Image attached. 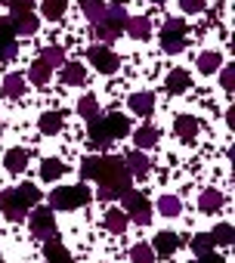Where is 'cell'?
Here are the masks:
<instances>
[{
    "label": "cell",
    "mask_w": 235,
    "mask_h": 263,
    "mask_svg": "<svg viewBox=\"0 0 235 263\" xmlns=\"http://www.w3.org/2000/svg\"><path fill=\"white\" fill-rule=\"evenodd\" d=\"M177 248H180V235H177V232H158V235H155V248H152V251H155L158 257H170Z\"/></svg>",
    "instance_id": "obj_11"
},
{
    "label": "cell",
    "mask_w": 235,
    "mask_h": 263,
    "mask_svg": "<svg viewBox=\"0 0 235 263\" xmlns=\"http://www.w3.org/2000/svg\"><path fill=\"white\" fill-rule=\"evenodd\" d=\"M158 211H161L164 217H177V214L183 211V204H180L177 195H161V198H158Z\"/></svg>",
    "instance_id": "obj_30"
},
{
    "label": "cell",
    "mask_w": 235,
    "mask_h": 263,
    "mask_svg": "<svg viewBox=\"0 0 235 263\" xmlns=\"http://www.w3.org/2000/svg\"><path fill=\"white\" fill-rule=\"evenodd\" d=\"M44 4V16L47 19H62V13H65V7H68V0H41Z\"/></svg>",
    "instance_id": "obj_31"
},
{
    "label": "cell",
    "mask_w": 235,
    "mask_h": 263,
    "mask_svg": "<svg viewBox=\"0 0 235 263\" xmlns=\"http://www.w3.org/2000/svg\"><path fill=\"white\" fill-rule=\"evenodd\" d=\"M192 251H195V254H207V251H213V238H210V232L195 235V238H192Z\"/></svg>",
    "instance_id": "obj_36"
},
{
    "label": "cell",
    "mask_w": 235,
    "mask_h": 263,
    "mask_svg": "<svg viewBox=\"0 0 235 263\" xmlns=\"http://www.w3.org/2000/svg\"><path fill=\"white\" fill-rule=\"evenodd\" d=\"M220 81H223V87H226V90H232V84H235V68H232V65H226Z\"/></svg>",
    "instance_id": "obj_43"
},
{
    "label": "cell",
    "mask_w": 235,
    "mask_h": 263,
    "mask_svg": "<svg viewBox=\"0 0 235 263\" xmlns=\"http://www.w3.org/2000/svg\"><path fill=\"white\" fill-rule=\"evenodd\" d=\"M16 53H19L16 41H10V44H0V65H4V62H10V59H16Z\"/></svg>",
    "instance_id": "obj_39"
},
{
    "label": "cell",
    "mask_w": 235,
    "mask_h": 263,
    "mask_svg": "<svg viewBox=\"0 0 235 263\" xmlns=\"http://www.w3.org/2000/svg\"><path fill=\"white\" fill-rule=\"evenodd\" d=\"M173 127H177V137H180L183 143H192V140L198 137V121H195L192 115H180Z\"/></svg>",
    "instance_id": "obj_13"
},
{
    "label": "cell",
    "mask_w": 235,
    "mask_h": 263,
    "mask_svg": "<svg viewBox=\"0 0 235 263\" xmlns=\"http://www.w3.org/2000/svg\"><path fill=\"white\" fill-rule=\"evenodd\" d=\"M130 174L124 167V158L114 155H99V171H96V183H99V201H114L124 198L130 192Z\"/></svg>",
    "instance_id": "obj_1"
},
{
    "label": "cell",
    "mask_w": 235,
    "mask_h": 263,
    "mask_svg": "<svg viewBox=\"0 0 235 263\" xmlns=\"http://www.w3.org/2000/svg\"><path fill=\"white\" fill-rule=\"evenodd\" d=\"M4 93H7L10 99H19V96L25 93V78H22V74H7V78H4Z\"/></svg>",
    "instance_id": "obj_25"
},
{
    "label": "cell",
    "mask_w": 235,
    "mask_h": 263,
    "mask_svg": "<svg viewBox=\"0 0 235 263\" xmlns=\"http://www.w3.org/2000/svg\"><path fill=\"white\" fill-rule=\"evenodd\" d=\"M81 4V10H84V16L96 25V22H102V16H105V4L102 0H77Z\"/></svg>",
    "instance_id": "obj_23"
},
{
    "label": "cell",
    "mask_w": 235,
    "mask_h": 263,
    "mask_svg": "<svg viewBox=\"0 0 235 263\" xmlns=\"http://www.w3.org/2000/svg\"><path fill=\"white\" fill-rule=\"evenodd\" d=\"M183 13H201L204 10V0H180Z\"/></svg>",
    "instance_id": "obj_42"
},
{
    "label": "cell",
    "mask_w": 235,
    "mask_h": 263,
    "mask_svg": "<svg viewBox=\"0 0 235 263\" xmlns=\"http://www.w3.org/2000/svg\"><path fill=\"white\" fill-rule=\"evenodd\" d=\"M127 19H130V16L124 13V7H114V4H111V7H105V16H102V22H105L108 28H114L118 34H121V31H124V25H127Z\"/></svg>",
    "instance_id": "obj_16"
},
{
    "label": "cell",
    "mask_w": 235,
    "mask_h": 263,
    "mask_svg": "<svg viewBox=\"0 0 235 263\" xmlns=\"http://www.w3.org/2000/svg\"><path fill=\"white\" fill-rule=\"evenodd\" d=\"M124 167H127L130 177H146V174L152 171V161H149V155H146L143 149H136V152H130V155L124 158Z\"/></svg>",
    "instance_id": "obj_9"
},
{
    "label": "cell",
    "mask_w": 235,
    "mask_h": 263,
    "mask_svg": "<svg viewBox=\"0 0 235 263\" xmlns=\"http://www.w3.org/2000/svg\"><path fill=\"white\" fill-rule=\"evenodd\" d=\"M96 37H99L102 44H111V41L118 37V31H114V28H108L105 22H96Z\"/></svg>",
    "instance_id": "obj_38"
},
{
    "label": "cell",
    "mask_w": 235,
    "mask_h": 263,
    "mask_svg": "<svg viewBox=\"0 0 235 263\" xmlns=\"http://www.w3.org/2000/svg\"><path fill=\"white\" fill-rule=\"evenodd\" d=\"M96 171H99V155H87L81 161V177L84 180H96Z\"/></svg>",
    "instance_id": "obj_34"
},
{
    "label": "cell",
    "mask_w": 235,
    "mask_h": 263,
    "mask_svg": "<svg viewBox=\"0 0 235 263\" xmlns=\"http://www.w3.org/2000/svg\"><path fill=\"white\" fill-rule=\"evenodd\" d=\"M130 260H133V263H155V251L140 241V245L130 248Z\"/></svg>",
    "instance_id": "obj_33"
},
{
    "label": "cell",
    "mask_w": 235,
    "mask_h": 263,
    "mask_svg": "<svg viewBox=\"0 0 235 263\" xmlns=\"http://www.w3.org/2000/svg\"><path fill=\"white\" fill-rule=\"evenodd\" d=\"M31 7H34V0H10L13 16H19V13H31Z\"/></svg>",
    "instance_id": "obj_40"
},
{
    "label": "cell",
    "mask_w": 235,
    "mask_h": 263,
    "mask_svg": "<svg viewBox=\"0 0 235 263\" xmlns=\"http://www.w3.org/2000/svg\"><path fill=\"white\" fill-rule=\"evenodd\" d=\"M28 198L22 195V189H7V192H0V211L7 214V220H13V223H19V220H25L28 217Z\"/></svg>",
    "instance_id": "obj_4"
},
{
    "label": "cell",
    "mask_w": 235,
    "mask_h": 263,
    "mask_svg": "<svg viewBox=\"0 0 235 263\" xmlns=\"http://www.w3.org/2000/svg\"><path fill=\"white\" fill-rule=\"evenodd\" d=\"M87 81V68L81 62H65L62 65V84L65 87H81Z\"/></svg>",
    "instance_id": "obj_10"
},
{
    "label": "cell",
    "mask_w": 235,
    "mask_h": 263,
    "mask_svg": "<svg viewBox=\"0 0 235 263\" xmlns=\"http://www.w3.org/2000/svg\"><path fill=\"white\" fill-rule=\"evenodd\" d=\"M111 4H114V7H124V4H127V0H111Z\"/></svg>",
    "instance_id": "obj_45"
},
{
    "label": "cell",
    "mask_w": 235,
    "mask_h": 263,
    "mask_svg": "<svg viewBox=\"0 0 235 263\" xmlns=\"http://www.w3.org/2000/svg\"><path fill=\"white\" fill-rule=\"evenodd\" d=\"M127 134H130V121H127L124 115L111 111V115H105V118H93V121H90L87 140H90L93 149H108L114 140H121V137H127Z\"/></svg>",
    "instance_id": "obj_2"
},
{
    "label": "cell",
    "mask_w": 235,
    "mask_h": 263,
    "mask_svg": "<svg viewBox=\"0 0 235 263\" xmlns=\"http://www.w3.org/2000/svg\"><path fill=\"white\" fill-rule=\"evenodd\" d=\"M133 143H136V149H152L158 143V130L152 124H143L136 134H133Z\"/></svg>",
    "instance_id": "obj_20"
},
{
    "label": "cell",
    "mask_w": 235,
    "mask_h": 263,
    "mask_svg": "<svg viewBox=\"0 0 235 263\" xmlns=\"http://www.w3.org/2000/svg\"><path fill=\"white\" fill-rule=\"evenodd\" d=\"M77 115L81 118H87V121H93V118H99V102H96V96H81L77 99Z\"/></svg>",
    "instance_id": "obj_26"
},
{
    "label": "cell",
    "mask_w": 235,
    "mask_h": 263,
    "mask_svg": "<svg viewBox=\"0 0 235 263\" xmlns=\"http://www.w3.org/2000/svg\"><path fill=\"white\" fill-rule=\"evenodd\" d=\"M155 4H164V0H155Z\"/></svg>",
    "instance_id": "obj_46"
},
{
    "label": "cell",
    "mask_w": 235,
    "mask_h": 263,
    "mask_svg": "<svg viewBox=\"0 0 235 263\" xmlns=\"http://www.w3.org/2000/svg\"><path fill=\"white\" fill-rule=\"evenodd\" d=\"M37 127H41V134H47V137L59 134V130H62V111H44Z\"/></svg>",
    "instance_id": "obj_17"
},
{
    "label": "cell",
    "mask_w": 235,
    "mask_h": 263,
    "mask_svg": "<svg viewBox=\"0 0 235 263\" xmlns=\"http://www.w3.org/2000/svg\"><path fill=\"white\" fill-rule=\"evenodd\" d=\"M19 189H22V195L28 198V204H37V201H41V192H37V186H31V183H22Z\"/></svg>",
    "instance_id": "obj_41"
},
{
    "label": "cell",
    "mask_w": 235,
    "mask_h": 263,
    "mask_svg": "<svg viewBox=\"0 0 235 263\" xmlns=\"http://www.w3.org/2000/svg\"><path fill=\"white\" fill-rule=\"evenodd\" d=\"M198 208H201L204 214H217V211L223 208V195H220L217 189H204L201 198H198Z\"/></svg>",
    "instance_id": "obj_22"
},
{
    "label": "cell",
    "mask_w": 235,
    "mask_h": 263,
    "mask_svg": "<svg viewBox=\"0 0 235 263\" xmlns=\"http://www.w3.org/2000/svg\"><path fill=\"white\" fill-rule=\"evenodd\" d=\"M10 41H16V25L13 19H0V44H10Z\"/></svg>",
    "instance_id": "obj_37"
},
{
    "label": "cell",
    "mask_w": 235,
    "mask_h": 263,
    "mask_svg": "<svg viewBox=\"0 0 235 263\" xmlns=\"http://www.w3.org/2000/svg\"><path fill=\"white\" fill-rule=\"evenodd\" d=\"M50 74H53V68L44 62V59H37V62H31V71H28V78H31V84H37V87H44L47 81H50Z\"/></svg>",
    "instance_id": "obj_24"
},
{
    "label": "cell",
    "mask_w": 235,
    "mask_h": 263,
    "mask_svg": "<svg viewBox=\"0 0 235 263\" xmlns=\"http://www.w3.org/2000/svg\"><path fill=\"white\" fill-rule=\"evenodd\" d=\"M189 84H192V78H189V71H183V68H173V71L167 74V93H186Z\"/></svg>",
    "instance_id": "obj_19"
},
{
    "label": "cell",
    "mask_w": 235,
    "mask_h": 263,
    "mask_svg": "<svg viewBox=\"0 0 235 263\" xmlns=\"http://www.w3.org/2000/svg\"><path fill=\"white\" fill-rule=\"evenodd\" d=\"M62 174H65V164H62L59 158H47V161L41 164V177H44V180H50V183H53V180H59Z\"/></svg>",
    "instance_id": "obj_29"
},
{
    "label": "cell",
    "mask_w": 235,
    "mask_h": 263,
    "mask_svg": "<svg viewBox=\"0 0 235 263\" xmlns=\"http://www.w3.org/2000/svg\"><path fill=\"white\" fill-rule=\"evenodd\" d=\"M124 31H127V34H130L133 41H146V37L152 34V22H149L146 16H133V19H127Z\"/></svg>",
    "instance_id": "obj_14"
},
{
    "label": "cell",
    "mask_w": 235,
    "mask_h": 263,
    "mask_svg": "<svg viewBox=\"0 0 235 263\" xmlns=\"http://www.w3.org/2000/svg\"><path fill=\"white\" fill-rule=\"evenodd\" d=\"M161 47L167 53H183L186 47V22L183 19H167L161 28Z\"/></svg>",
    "instance_id": "obj_6"
},
{
    "label": "cell",
    "mask_w": 235,
    "mask_h": 263,
    "mask_svg": "<svg viewBox=\"0 0 235 263\" xmlns=\"http://www.w3.org/2000/svg\"><path fill=\"white\" fill-rule=\"evenodd\" d=\"M124 214L133 220V223H140V226H149L152 223V204H149V198L143 195V192H127L124 195Z\"/></svg>",
    "instance_id": "obj_5"
},
{
    "label": "cell",
    "mask_w": 235,
    "mask_h": 263,
    "mask_svg": "<svg viewBox=\"0 0 235 263\" xmlns=\"http://www.w3.org/2000/svg\"><path fill=\"white\" fill-rule=\"evenodd\" d=\"M127 102H130V111H136L140 118H149L155 111V96L152 93H133Z\"/></svg>",
    "instance_id": "obj_15"
},
{
    "label": "cell",
    "mask_w": 235,
    "mask_h": 263,
    "mask_svg": "<svg viewBox=\"0 0 235 263\" xmlns=\"http://www.w3.org/2000/svg\"><path fill=\"white\" fill-rule=\"evenodd\" d=\"M210 238H213V245H232V226H229V223H220V226L210 232Z\"/></svg>",
    "instance_id": "obj_35"
},
{
    "label": "cell",
    "mask_w": 235,
    "mask_h": 263,
    "mask_svg": "<svg viewBox=\"0 0 235 263\" xmlns=\"http://www.w3.org/2000/svg\"><path fill=\"white\" fill-rule=\"evenodd\" d=\"M44 254H47V263H71V254L62 248L59 235L47 238V245H44Z\"/></svg>",
    "instance_id": "obj_12"
},
{
    "label": "cell",
    "mask_w": 235,
    "mask_h": 263,
    "mask_svg": "<svg viewBox=\"0 0 235 263\" xmlns=\"http://www.w3.org/2000/svg\"><path fill=\"white\" fill-rule=\"evenodd\" d=\"M198 263H223V257L213 254V251H207V254H198Z\"/></svg>",
    "instance_id": "obj_44"
},
{
    "label": "cell",
    "mask_w": 235,
    "mask_h": 263,
    "mask_svg": "<svg viewBox=\"0 0 235 263\" xmlns=\"http://www.w3.org/2000/svg\"><path fill=\"white\" fill-rule=\"evenodd\" d=\"M13 25H16V34H34L41 28V19L34 13H19L13 16Z\"/></svg>",
    "instance_id": "obj_18"
},
{
    "label": "cell",
    "mask_w": 235,
    "mask_h": 263,
    "mask_svg": "<svg viewBox=\"0 0 235 263\" xmlns=\"http://www.w3.org/2000/svg\"><path fill=\"white\" fill-rule=\"evenodd\" d=\"M220 65H223V56L220 53H201L198 56V71L201 74H213Z\"/></svg>",
    "instance_id": "obj_28"
},
{
    "label": "cell",
    "mask_w": 235,
    "mask_h": 263,
    "mask_svg": "<svg viewBox=\"0 0 235 263\" xmlns=\"http://www.w3.org/2000/svg\"><path fill=\"white\" fill-rule=\"evenodd\" d=\"M28 223H31V235H34V238H53V235H56L53 208H37V211H31Z\"/></svg>",
    "instance_id": "obj_7"
},
{
    "label": "cell",
    "mask_w": 235,
    "mask_h": 263,
    "mask_svg": "<svg viewBox=\"0 0 235 263\" xmlns=\"http://www.w3.org/2000/svg\"><path fill=\"white\" fill-rule=\"evenodd\" d=\"M4 164H7L10 174H22V171L28 167V152H25V149H10Z\"/></svg>",
    "instance_id": "obj_21"
},
{
    "label": "cell",
    "mask_w": 235,
    "mask_h": 263,
    "mask_svg": "<svg viewBox=\"0 0 235 263\" xmlns=\"http://www.w3.org/2000/svg\"><path fill=\"white\" fill-rule=\"evenodd\" d=\"M90 201V189L87 186H59L50 195V208L53 211H77Z\"/></svg>",
    "instance_id": "obj_3"
},
{
    "label": "cell",
    "mask_w": 235,
    "mask_h": 263,
    "mask_svg": "<svg viewBox=\"0 0 235 263\" xmlns=\"http://www.w3.org/2000/svg\"><path fill=\"white\" fill-rule=\"evenodd\" d=\"M41 59H44L50 68H62V65H65V53H62V47H47V50L41 53Z\"/></svg>",
    "instance_id": "obj_32"
},
{
    "label": "cell",
    "mask_w": 235,
    "mask_h": 263,
    "mask_svg": "<svg viewBox=\"0 0 235 263\" xmlns=\"http://www.w3.org/2000/svg\"><path fill=\"white\" fill-rule=\"evenodd\" d=\"M87 59H90V62H93V68H96V71H102V74L118 71V56H114L105 44H102V47H90Z\"/></svg>",
    "instance_id": "obj_8"
},
{
    "label": "cell",
    "mask_w": 235,
    "mask_h": 263,
    "mask_svg": "<svg viewBox=\"0 0 235 263\" xmlns=\"http://www.w3.org/2000/svg\"><path fill=\"white\" fill-rule=\"evenodd\" d=\"M105 229L121 235V232L127 229V214H124V211H108V214H105Z\"/></svg>",
    "instance_id": "obj_27"
}]
</instances>
